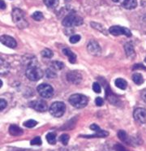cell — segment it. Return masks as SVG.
<instances>
[{"label":"cell","instance_id":"cell-1","mask_svg":"<svg viewBox=\"0 0 146 151\" xmlns=\"http://www.w3.org/2000/svg\"><path fill=\"white\" fill-rule=\"evenodd\" d=\"M12 16V20L14 23L16 24V25L19 29H25L29 26V23L26 20L24 13L21 9H19V8L13 9Z\"/></svg>","mask_w":146,"mask_h":151},{"label":"cell","instance_id":"cell-2","mask_svg":"<svg viewBox=\"0 0 146 151\" xmlns=\"http://www.w3.org/2000/svg\"><path fill=\"white\" fill-rule=\"evenodd\" d=\"M25 75L27 78L32 81H39L43 76L42 69L34 63H29L25 71Z\"/></svg>","mask_w":146,"mask_h":151},{"label":"cell","instance_id":"cell-3","mask_svg":"<svg viewBox=\"0 0 146 151\" xmlns=\"http://www.w3.org/2000/svg\"><path fill=\"white\" fill-rule=\"evenodd\" d=\"M83 24V19L75 12H71L67 15L63 20V25L68 28L79 26Z\"/></svg>","mask_w":146,"mask_h":151},{"label":"cell","instance_id":"cell-4","mask_svg":"<svg viewBox=\"0 0 146 151\" xmlns=\"http://www.w3.org/2000/svg\"><path fill=\"white\" fill-rule=\"evenodd\" d=\"M88 99L85 95H83L81 93H75L69 98V102L72 106L76 108L81 109L84 108L88 104Z\"/></svg>","mask_w":146,"mask_h":151},{"label":"cell","instance_id":"cell-5","mask_svg":"<svg viewBox=\"0 0 146 151\" xmlns=\"http://www.w3.org/2000/svg\"><path fill=\"white\" fill-rule=\"evenodd\" d=\"M66 111V106L63 102H54L50 107V112L53 116L55 117H61L63 115H64Z\"/></svg>","mask_w":146,"mask_h":151},{"label":"cell","instance_id":"cell-6","mask_svg":"<svg viewBox=\"0 0 146 151\" xmlns=\"http://www.w3.org/2000/svg\"><path fill=\"white\" fill-rule=\"evenodd\" d=\"M37 92L39 95L44 99H50L54 94V89L48 84H41L37 86Z\"/></svg>","mask_w":146,"mask_h":151},{"label":"cell","instance_id":"cell-7","mask_svg":"<svg viewBox=\"0 0 146 151\" xmlns=\"http://www.w3.org/2000/svg\"><path fill=\"white\" fill-rule=\"evenodd\" d=\"M109 33H111L114 36H119V35H125V36L132 37V33L128 29H127L125 27L122 26H112L109 29Z\"/></svg>","mask_w":146,"mask_h":151},{"label":"cell","instance_id":"cell-8","mask_svg":"<svg viewBox=\"0 0 146 151\" xmlns=\"http://www.w3.org/2000/svg\"><path fill=\"white\" fill-rule=\"evenodd\" d=\"M29 106L38 112H45L47 110V104L43 100H35L29 103Z\"/></svg>","mask_w":146,"mask_h":151},{"label":"cell","instance_id":"cell-9","mask_svg":"<svg viewBox=\"0 0 146 151\" xmlns=\"http://www.w3.org/2000/svg\"><path fill=\"white\" fill-rule=\"evenodd\" d=\"M134 118L136 121L140 124H145L146 123V109L145 108H136L133 113Z\"/></svg>","mask_w":146,"mask_h":151},{"label":"cell","instance_id":"cell-10","mask_svg":"<svg viewBox=\"0 0 146 151\" xmlns=\"http://www.w3.org/2000/svg\"><path fill=\"white\" fill-rule=\"evenodd\" d=\"M67 79H68L69 82L76 85V84H79L81 81L82 76L77 71H71V72H69L67 74Z\"/></svg>","mask_w":146,"mask_h":151},{"label":"cell","instance_id":"cell-11","mask_svg":"<svg viewBox=\"0 0 146 151\" xmlns=\"http://www.w3.org/2000/svg\"><path fill=\"white\" fill-rule=\"evenodd\" d=\"M87 48L88 52L93 56H98L101 54V51L99 44L95 41H90L88 44Z\"/></svg>","mask_w":146,"mask_h":151},{"label":"cell","instance_id":"cell-12","mask_svg":"<svg viewBox=\"0 0 146 151\" xmlns=\"http://www.w3.org/2000/svg\"><path fill=\"white\" fill-rule=\"evenodd\" d=\"M1 42L3 43L4 46L10 47V48H15L17 46L16 40L8 35H3L1 37Z\"/></svg>","mask_w":146,"mask_h":151},{"label":"cell","instance_id":"cell-13","mask_svg":"<svg viewBox=\"0 0 146 151\" xmlns=\"http://www.w3.org/2000/svg\"><path fill=\"white\" fill-rule=\"evenodd\" d=\"M121 5L126 9L132 10L136 8L137 6V1L136 0H122Z\"/></svg>","mask_w":146,"mask_h":151},{"label":"cell","instance_id":"cell-14","mask_svg":"<svg viewBox=\"0 0 146 151\" xmlns=\"http://www.w3.org/2000/svg\"><path fill=\"white\" fill-rule=\"evenodd\" d=\"M63 53L68 57V60L71 63H75L76 62V55L71 51V50H69L68 48H64L63 50Z\"/></svg>","mask_w":146,"mask_h":151},{"label":"cell","instance_id":"cell-15","mask_svg":"<svg viewBox=\"0 0 146 151\" xmlns=\"http://www.w3.org/2000/svg\"><path fill=\"white\" fill-rule=\"evenodd\" d=\"M9 132L10 134L12 135V136H20L23 134V129L19 128V126H17L16 124H12L10 126L9 128Z\"/></svg>","mask_w":146,"mask_h":151},{"label":"cell","instance_id":"cell-16","mask_svg":"<svg viewBox=\"0 0 146 151\" xmlns=\"http://www.w3.org/2000/svg\"><path fill=\"white\" fill-rule=\"evenodd\" d=\"M124 49H125V52L126 55L128 57H134L136 53H135V50H134V46H133L132 42H127L124 46Z\"/></svg>","mask_w":146,"mask_h":151},{"label":"cell","instance_id":"cell-17","mask_svg":"<svg viewBox=\"0 0 146 151\" xmlns=\"http://www.w3.org/2000/svg\"><path fill=\"white\" fill-rule=\"evenodd\" d=\"M115 86L120 89H125L127 86V84L125 80L122 79V78H118L115 80Z\"/></svg>","mask_w":146,"mask_h":151},{"label":"cell","instance_id":"cell-18","mask_svg":"<svg viewBox=\"0 0 146 151\" xmlns=\"http://www.w3.org/2000/svg\"><path fill=\"white\" fill-rule=\"evenodd\" d=\"M46 140L48 141L49 144L50 145H55L56 144V133L55 132H50L48 134L46 135Z\"/></svg>","mask_w":146,"mask_h":151},{"label":"cell","instance_id":"cell-19","mask_svg":"<svg viewBox=\"0 0 146 151\" xmlns=\"http://www.w3.org/2000/svg\"><path fill=\"white\" fill-rule=\"evenodd\" d=\"M43 2L46 7H50V8H55L58 6L59 0H43Z\"/></svg>","mask_w":146,"mask_h":151},{"label":"cell","instance_id":"cell-20","mask_svg":"<svg viewBox=\"0 0 146 151\" xmlns=\"http://www.w3.org/2000/svg\"><path fill=\"white\" fill-rule=\"evenodd\" d=\"M0 68H1V75L3 74H6L10 69V66L8 65V63L6 62H4L3 59H1V66H0Z\"/></svg>","mask_w":146,"mask_h":151},{"label":"cell","instance_id":"cell-21","mask_svg":"<svg viewBox=\"0 0 146 151\" xmlns=\"http://www.w3.org/2000/svg\"><path fill=\"white\" fill-rule=\"evenodd\" d=\"M132 81L135 82V84L136 85H142L144 83V79H143L142 76L140 75V73H136L132 76Z\"/></svg>","mask_w":146,"mask_h":151},{"label":"cell","instance_id":"cell-22","mask_svg":"<svg viewBox=\"0 0 146 151\" xmlns=\"http://www.w3.org/2000/svg\"><path fill=\"white\" fill-rule=\"evenodd\" d=\"M50 66H51V68H53L54 70H62L64 68L63 63L60 62V61H53Z\"/></svg>","mask_w":146,"mask_h":151},{"label":"cell","instance_id":"cell-23","mask_svg":"<svg viewBox=\"0 0 146 151\" xmlns=\"http://www.w3.org/2000/svg\"><path fill=\"white\" fill-rule=\"evenodd\" d=\"M45 76L49 79H53L57 76V74L53 68H48L45 70Z\"/></svg>","mask_w":146,"mask_h":151},{"label":"cell","instance_id":"cell-24","mask_svg":"<svg viewBox=\"0 0 146 151\" xmlns=\"http://www.w3.org/2000/svg\"><path fill=\"white\" fill-rule=\"evenodd\" d=\"M32 18L36 21H41L44 19V16L41 12H35L32 15Z\"/></svg>","mask_w":146,"mask_h":151},{"label":"cell","instance_id":"cell-25","mask_svg":"<svg viewBox=\"0 0 146 151\" xmlns=\"http://www.w3.org/2000/svg\"><path fill=\"white\" fill-rule=\"evenodd\" d=\"M37 124V122L34 119H29V120H27L24 123V126L29 128H34Z\"/></svg>","mask_w":146,"mask_h":151},{"label":"cell","instance_id":"cell-26","mask_svg":"<svg viewBox=\"0 0 146 151\" xmlns=\"http://www.w3.org/2000/svg\"><path fill=\"white\" fill-rule=\"evenodd\" d=\"M42 55L44 57V58H47V59H50L53 57L54 54L52 52L51 50L50 49H44L42 51Z\"/></svg>","mask_w":146,"mask_h":151},{"label":"cell","instance_id":"cell-27","mask_svg":"<svg viewBox=\"0 0 146 151\" xmlns=\"http://www.w3.org/2000/svg\"><path fill=\"white\" fill-rule=\"evenodd\" d=\"M59 141L63 145H67L68 144V141H69V136L68 134H63L62 136H60Z\"/></svg>","mask_w":146,"mask_h":151},{"label":"cell","instance_id":"cell-28","mask_svg":"<svg viewBox=\"0 0 146 151\" xmlns=\"http://www.w3.org/2000/svg\"><path fill=\"white\" fill-rule=\"evenodd\" d=\"M42 143V139H41V137H36L32 139V141H30V145H41Z\"/></svg>","mask_w":146,"mask_h":151},{"label":"cell","instance_id":"cell-29","mask_svg":"<svg viewBox=\"0 0 146 151\" xmlns=\"http://www.w3.org/2000/svg\"><path fill=\"white\" fill-rule=\"evenodd\" d=\"M118 137H119V138L121 141H127V135L126 132L124 131H123V130L119 131V132H118Z\"/></svg>","mask_w":146,"mask_h":151},{"label":"cell","instance_id":"cell-30","mask_svg":"<svg viewBox=\"0 0 146 151\" xmlns=\"http://www.w3.org/2000/svg\"><path fill=\"white\" fill-rule=\"evenodd\" d=\"M80 40H81V36H80V35H72V36H71V37L69 38L70 42L72 43V44H75V43L78 42Z\"/></svg>","mask_w":146,"mask_h":151},{"label":"cell","instance_id":"cell-31","mask_svg":"<svg viewBox=\"0 0 146 151\" xmlns=\"http://www.w3.org/2000/svg\"><path fill=\"white\" fill-rule=\"evenodd\" d=\"M91 25H92V27L93 28H94V29H99L101 31V32H102L103 33L104 30H105V29H104L103 26H101L100 24L98 23H91Z\"/></svg>","mask_w":146,"mask_h":151},{"label":"cell","instance_id":"cell-32","mask_svg":"<svg viewBox=\"0 0 146 151\" xmlns=\"http://www.w3.org/2000/svg\"><path fill=\"white\" fill-rule=\"evenodd\" d=\"M93 89L94 92L97 93H100L101 91L100 85H99L97 82L93 83Z\"/></svg>","mask_w":146,"mask_h":151},{"label":"cell","instance_id":"cell-33","mask_svg":"<svg viewBox=\"0 0 146 151\" xmlns=\"http://www.w3.org/2000/svg\"><path fill=\"white\" fill-rule=\"evenodd\" d=\"M139 69L146 70V68L143 64H141V63H137V64H135L132 67V70H139Z\"/></svg>","mask_w":146,"mask_h":151},{"label":"cell","instance_id":"cell-34","mask_svg":"<svg viewBox=\"0 0 146 151\" xmlns=\"http://www.w3.org/2000/svg\"><path fill=\"white\" fill-rule=\"evenodd\" d=\"M6 105H7V103H6V100L1 99V100H0V109H1V111H3V109L6 108Z\"/></svg>","mask_w":146,"mask_h":151},{"label":"cell","instance_id":"cell-35","mask_svg":"<svg viewBox=\"0 0 146 151\" xmlns=\"http://www.w3.org/2000/svg\"><path fill=\"white\" fill-rule=\"evenodd\" d=\"M95 103H96V105L98 106H101L104 103L103 99H101V98H100V97H98V98H97L96 100H95Z\"/></svg>","mask_w":146,"mask_h":151},{"label":"cell","instance_id":"cell-36","mask_svg":"<svg viewBox=\"0 0 146 151\" xmlns=\"http://www.w3.org/2000/svg\"><path fill=\"white\" fill-rule=\"evenodd\" d=\"M114 149H115L117 151H127L126 149L123 147L122 145L120 144L115 145H114Z\"/></svg>","mask_w":146,"mask_h":151},{"label":"cell","instance_id":"cell-37","mask_svg":"<svg viewBox=\"0 0 146 151\" xmlns=\"http://www.w3.org/2000/svg\"><path fill=\"white\" fill-rule=\"evenodd\" d=\"M89 128H90L91 130H93V131H95V132H98L101 130L100 127L97 124H92Z\"/></svg>","mask_w":146,"mask_h":151},{"label":"cell","instance_id":"cell-38","mask_svg":"<svg viewBox=\"0 0 146 151\" xmlns=\"http://www.w3.org/2000/svg\"><path fill=\"white\" fill-rule=\"evenodd\" d=\"M141 99L146 103V89L142 90V92H141Z\"/></svg>","mask_w":146,"mask_h":151},{"label":"cell","instance_id":"cell-39","mask_svg":"<svg viewBox=\"0 0 146 151\" xmlns=\"http://www.w3.org/2000/svg\"><path fill=\"white\" fill-rule=\"evenodd\" d=\"M6 8V4H5V2L3 0H1V9L2 10H4Z\"/></svg>","mask_w":146,"mask_h":151},{"label":"cell","instance_id":"cell-40","mask_svg":"<svg viewBox=\"0 0 146 151\" xmlns=\"http://www.w3.org/2000/svg\"><path fill=\"white\" fill-rule=\"evenodd\" d=\"M114 2H119V0H113Z\"/></svg>","mask_w":146,"mask_h":151},{"label":"cell","instance_id":"cell-41","mask_svg":"<svg viewBox=\"0 0 146 151\" xmlns=\"http://www.w3.org/2000/svg\"><path fill=\"white\" fill-rule=\"evenodd\" d=\"M145 62H146V58H145Z\"/></svg>","mask_w":146,"mask_h":151}]
</instances>
